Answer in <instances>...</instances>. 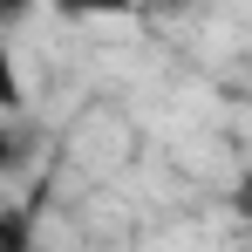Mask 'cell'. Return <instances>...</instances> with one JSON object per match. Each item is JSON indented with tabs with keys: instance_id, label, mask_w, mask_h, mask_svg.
Here are the masks:
<instances>
[{
	"instance_id": "cell-1",
	"label": "cell",
	"mask_w": 252,
	"mask_h": 252,
	"mask_svg": "<svg viewBox=\"0 0 252 252\" xmlns=\"http://www.w3.org/2000/svg\"><path fill=\"white\" fill-rule=\"evenodd\" d=\"M21 109V55H14V28L0 21V116Z\"/></svg>"
},
{
	"instance_id": "cell-2",
	"label": "cell",
	"mask_w": 252,
	"mask_h": 252,
	"mask_svg": "<svg viewBox=\"0 0 252 252\" xmlns=\"http://www.w3.org/2000/svg\"><path fill=\"white\" fill-rule=\"evenodd\" d=\"M62 21H123V14H136L143 0H48Z\"/></svg>"
},
{
	"instance_id": "cell-3",
	"label": "cell",
	"mask_w": 252,
	"mask_h": 252,
	"mask_svg": "<svg viewBox=\"0 0 252 252\" xmlns=\"http://www.w3.org/2000/svg\"><path fill=\"white\" fill-rule=\"evenodd\" d=\"M34 7H41V0H0V21H7V28H21Z\"/></svg>"
}]
</instances>
